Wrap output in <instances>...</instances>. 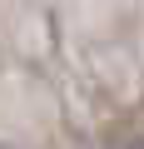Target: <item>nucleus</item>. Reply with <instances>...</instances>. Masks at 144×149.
Here are the masks:
<instances>
[{"label": "nucleus", "mask_w": 144, "mask_h": 149, "mask_svg": "<svg viewBox=\"0 0 144 149\" xmlns=\"http://www.w3.org/2000/svg\"><path fill=\"white\" fill-rule=\"evenodd\" d=\"M129 149H144V139H139V144H129Z\"/></svg>", "instance_id": "1"}]
</instances>
